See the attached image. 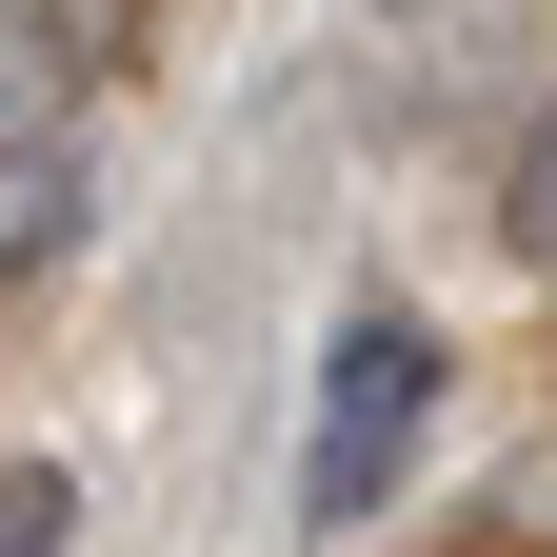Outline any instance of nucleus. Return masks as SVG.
<instances>
[{
  "mask_svg": "<svg viewBox=\"0 0 557 557\" xmlns=\"http://www.w3.org/2000/svg\"><path fill=\"white\" fill-rule=\"evenodd\" d=\"M418 438H438V319L418 299H359L319 338V418H299V537H359L398 478H418Z\"/></svg>",
  "mask_w": 557,
  "mask_h": 557,
  "instance_id": "f257e3e1",
  "label": "nucleus"
},
{
  "mask_svg": "<svg viewBox=\"0 0 557 557\" xmlns=\"http://www.w3.org/2000/svg\"><path fill=\"white\" fill-rule=\"evenodd\" d=\"M81 21H0V139H81Z\"/></svg>",
  "mask_w": 557,
  "mask_h": 557,
  "instance_id": "f03ea898",
  "label": "nucleus"
},
{
  "mask_svg": "<svg viewBox=\"0 0 557 557\" xmlns=\"http://www.w3.org/2000/svg\"><path fill=\"white\" fill-rule=\"evenodd\" d=\"M81 537V458H0V557H60Z\"/></svg>",
  "mask_w": 557,
  "mask_h": 557,
  "instance_id": "7ed1b4c3",
  "label": "nucleus"
},
{
  "mask_svg": "<svg viewBox=\"0 0 557 557\" xmlns=\"http://www.w3.org/2000/svg\"><path fill=\"white\" fill-rule=\"evenodd\" d=\"M498 239H518V259H557V100H537V139L498 160Z\"/></svg>",
  "mask_w": 557,
  "mask_h": 557,
  "instance_id": "20e7f679",
  "label": "nucleus"
}]
</instances>
